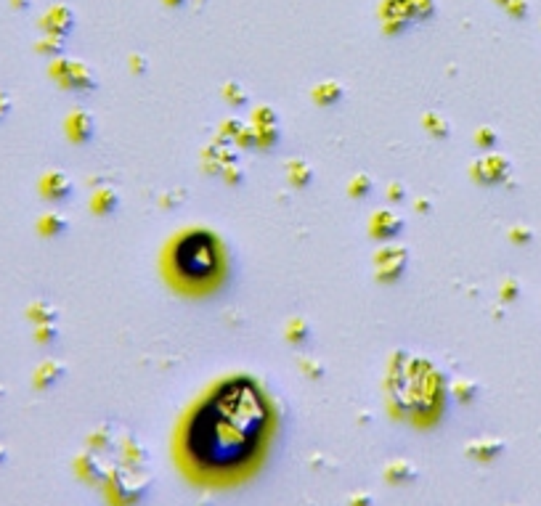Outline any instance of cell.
<instances>
[{"instance_id":"obj_1","label":"cell","mask_w":541,"mask_h":506,"mask_svg":"<svg viewBox=\"0 0 541 506\" xmlns=\"http://www.w3.org/2000/svg\"><path fill=\"white\" fill-rule=\"evenodd\" d=\"M263 414L255 401H228L204 411V422H197L191 432V448L202 454L210 464H231L253 451L255 435L260 429Z\"/></svg>"}]
</instances>
